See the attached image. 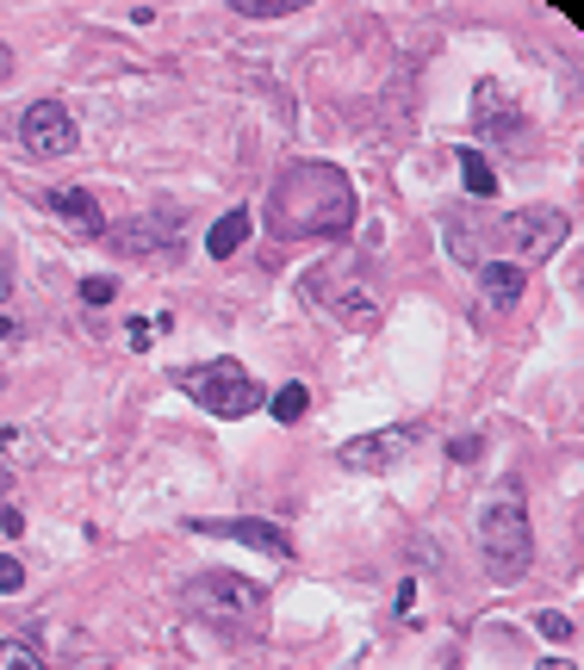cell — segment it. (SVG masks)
Here are the masks:
<instances>
[{"label": "cell", "instance_id": "19", "mask_svg": "<svg viewBox=\"0 0 584 670\" xmlns=\"http://www.w3.org/2000/svg\"><path fill=\"white\" fill-rule=\"evenodd\" d=\"M237 13L243 19H286V13H299V0H237Z\"/></svg>", "mask_w": 584, "mask_h": 670}, {"label": "cell", "instance_id": "27", "mask_svg": "<svg viewBox=\"0 0 584 670\" xmlns=\"http://www.w3.org/2000/svg\"><path fill=\"white\" fill-rule=\"evenodd\" d=\"M7 478H13V472H7V466H0V491H7Z\"/></svg>", "mask_w": 584, "mask_h": 670}, {"label": "cell", "instance_id": "26", "mask_svg": "<svg viewBox=\"0 0 584 670\" xmlns=\"http://www.w3.org/2000/svg\"><path fill=\"white\" fill-rule=\"evenodd\" d=\"M535 670H578L572 658H547V664H535Z\"/></svg>", "mask_w": 584, "mask_h": 670}, {"label": "cell", "instance_id": "10", "mask_svg": "<svg viewBox=\"0 0 584 670\" xmlns=\"http://www.w3.org/2000/svg\"><path fill=\"white\" fill-rule=\"evenodd\" d=\"M193 534H218V540H237V546H255L268 559H293V540L286 528L262 522V515H230V522H193Z\"/></svg>", "mask_w": 584, "mask_h": 670}, {"label": "cell", "instance_id": "17", "mask_svg": "<svg viewBox=\"0 0 584 670\" xmlns=\"http://www.w3.org/2000/svg\"><path fill=\"white\" fill-rule=\"evenodd\" d=\"M268 410H274V422H299L305 410H311V391H305V385H280Z\"/></svg>", "mask_w": 584, "mask_h": 670}, {"label": "cell", "instance_id": "6", "mask_svg": "<svg viewBox=\"0 0 584 670\" xmlns=\"http://www.w3.org/2000/svg\"><path fill=\"white\" fill-rule=\"evenodd\" d=\"M305 298L324 305L342 329H373L379 323V298L367 292V274L361 261H324L305 274Z\"/></svg>", "mask_w": 584, "mask_h": 670}, {"label": "cell", "instance_id": "4", "mask_svg": "<svg viewBox=\"0 0 584 670\" xmlns=\"http://www.w3.org/2000/svg\"><path fill=\"white\" fill-rule=\"evenodd\" d=\"M174 385L187 391L199 410H212L218 422L230 416H249V410L268 404V391H262V379L243 373L237 360H193V367H174Z\"/></svg>", "mask_w": 584, "mask_h": 670}, {"label": "cell", "instance_id": "11", "mask_svg": "<svg viewBox=\"0 0 584 670\" xmlns=\"http://www.w3.org/2000/svg\"><path fill=\"white\" fill-rule=\"evenodd\" d=\"M44 205H50V212H57V218H63L75 236H106V218H100V205L88 199L81 187H50V193H44Z\"/></svg>", "mask_w": 584, "mask_h": 670}, {"label": "cell", "instance_id": "13", "mask_svg": "<svg viewBox=\"0 0 584 670\" xmlns=\"http://www.w3.org/2000/svg\"><path fill=\"white\" fill-rule=\"evenodd\" d=\"M522 286H529V274H522V267H510V261H485V267H479V292H485L498 311H516Z\"/></svg>", "mask_w": 584, "mask_h": 670}, {"label": "cell", "instance_id": "24", "mask_svg": "<svg viewBox=\"0 0 584 670\" xmlns=\"http://www.w3.org/2000/svg\"><path fill=\"white\" fill-rule=\"evenodd\" d=\"M0 534H25V515H19L13 503H0Z\"/></svg>", "mask_w": 584, "mask_h": 670}, {"label": "cell", "instance_id": "20", "mask_svg": "<svg viewBox=\"0 0 584 670\" xmlns=\"http://www.w3.org/2000/svg\"><path fill=\"white\" fill-rule=\"evenodd\" d=\"M19 584H25V565H19L13 553H0V596H13Z\"/></svg>", "mask_w": 584, "mask_h": 670}, {"label": "cell", "instance_id": "8", "mask_svg": "<svg viewBox=\"0 0 584 670\" xmlns=\"http://www.w3.org/2000/svg\"><path fill=\"white\" fill-rule=\"evenodd\" d=\"M19 143H25V156H38V162L69 156V150L81 143L75 112H69L63 100H32V106L19 112Z\"/></svg>", "mask_w": 584, "mask_h": 670}, {"label": "cell", "instance_id": "22", "mask_svg": "<svg viewBox=\"0 0 584 670\" xmlns=\"http://www.w3.org/2000/svg\"><path fill=\"white\" fill-rule=\"evenodd\" d=\"M150 342H156V317H131V348L143 354Z\"/></svg>", "mask_w": 584, "mask_h": 670}, {"label": "cell", "instance_id": "2", "mask_svg": "<svg viewBox=\"0 0 584 670\" xmlns=\"http://www.w3.org/2000/svg\"><path fill=\"white\" fill-rule=\"evenodd\" d=\"M262 218H268V236H280V243H299V236H348L355 230V187H348V174L330 168V162H293L268 187Z\"/></svg>", "mask_w": 584, "mask_h": 670}, {"label": "cell", "instance_id": "25", "mask_svg": "<svg viewBox=\"0 0 584 670\" xmlns=\"http://www.w3.org/2000/svg\"><path fill=\"white\" fill-rule=\"evenodd\" d=\"M13 292V267H7V255H0V298Z\"/></svg>", "mask_w": 584, "mask_h": 670}, {"label": "cell", "instance_id": "7", "mask_svg": "<svg viewBox=\"0 0 584 670\" xmlns=\"http://www.w3.org/2000/svg\"><path fill=\"white\" fill-rule=\"evenodd\" d=\"M473 137L491 143V150H529V118H522V106H510L504 81H479L473 87Z\"/></svg>", "mask_w": 584, "mask_h": 670}, {"label": "cell", "instance_id": "18", "mask_svg": "<svg viewBox=\"0 0 584 670\" xmlns=\"http://www.w3.org/2000/svg\"><path fill=\"white\" fill-rule=\"evenodd\" d=\"M535 627L553 639V646H572V639H578V621H572V615H560V608H541Z\"/></svg>", "mask_w": 584, "mask_h": 670}, {"label": "cell", "instance_id": "1", "mask_svg": "<svg viewBox=\"0 0 584 670\" xmlns=\"http://www.w3.org/2000/svg\"><path fill=\"white\" fill-rule=\"evenodd\" d=\"M448 255L460 267H485V261H510V267H535L547 261L560 243L572 236V218L553 212V205H529V212H504V218H467V212H448Z\"/></svg>", "mask_w": 584, "mask_h": 670}, {"label": "cell", "instance_id": "15", "mask_svg": "<svg viewBox=\"0 0 584 670\" xmlns=\"http://www.w3.org/2000/svg\"><path fill=\"white\" fill-rule=\"evenodd\" d=\"M460 181H467L473 199H498V174H491V162L479 150H460Z\"/></svg>", "mask_w": 584, "mask_h": 670}, {"label": "cell", "instance_id": "12", "mask_svg": "<svg viewBox=\"0 0 584 670\" xmlns=\"http://www.w3.org/2000/svg\"><path fill=\"white\" fill-rule=\"evenodd\" d=\"M112 243H119V255H174L181 249V230L162 224V218H137V224H125V230L112 236Z\"/></svg>", "mask_w": 584, "mask_h": 670}, {"label": "cell", "instance_id": "23", "mask_svg": "<svg viewBox=\"0 0 584 670\" xmlns=\"http://www.w3.org/2000/svg\"><path fill=\"white\" fill-rule=\"evenodd\" d=\"M448 453H454L460 466H467V460H479V435H460V441H448Z\"/></svg>", "mask_w": 584, "mask_h": 670}, {"label": "cell", "instance_id": "5", "mask_svg": "<svg viewBox=\"0 0 584 670\" xmlns=\"http://www.w3.org/2000/svg\"><path fill=\"white\" fill-rule=\"evenodd\" d=\"M181 608L193 621H212V627H249V621H262L268 590L237 571H199L181 584Z\"/></svg>", "mask_w": 584, "mask_h": 670}, {"label": "cell", "instance_id": "16", "mask_svg": "<svg viewBox=\"0 0 584 670\" xmlns=\"http://www.w3.org/2000/svg\"><path fill=\"white\" fill-rule=\"evenodd\" d=\"M0 670H50L38 639H0Z\"/></svg>", "mask_w": 584, "mask_h": 670}, {"label": "cell", "instance_id": "3", "mask_svg": "<svg viewBox=\"0 0 584 670\" xmlns=\"http://www.w3.org/2000/svg\"><path fill=\"white\" fill-rule=\"evenodd\" d=\"M473 534H479V559H485V571L498 577V584H510V577H522L535 565V534H529V509H522L516 484H504V491L479 509Z\"/></svg>", "mask_w": 584, "mask_h": 670}, {"label": "cell", "instance_id": "21", "mask_svg": "<svg viewBox=\"0 0 584 670\" xmlns=\"http://www.w3.org/2000/svg\"><path fill=\"white\" fill-rule=\"evenodd\" d=\"M112 292H119V286H112L106 274H94V280H81V298H88V305H112Z\"/></svg>", "mask_w": 584, "mask_h": 670}, {"label": "cell", "instance_id": "14", "mask_svg": "<svg viewBox=\"0 0 584 670\" xmlns=\"http://www.w3.org/2000/svg\"><path fill=\"white\" fill-rule=\"evenodd\" d=\"M249 230H255V212H243V205H237V212H224V218L212 224L206 249H212V255H218V261H224V255H237L243 243H249Z\"/></svg>", "mask_w": 584, "mask_h": 670}, {"label": "cell", "instance_id": "9", "mask_svg": "<svg viewBox=\"0 0 584 670\" xmlns=\"http://www.w3.org/2000/svg\"><path fill=\"white\" fill-rule=\"evenodd\" d=\"M417 441H423L417 422H392V429H373V435H361V441H342L336 460H342V472H392L417 453Z\"/></svg>", "mask_w": 584, "mask_h": 670}]
</instances>
